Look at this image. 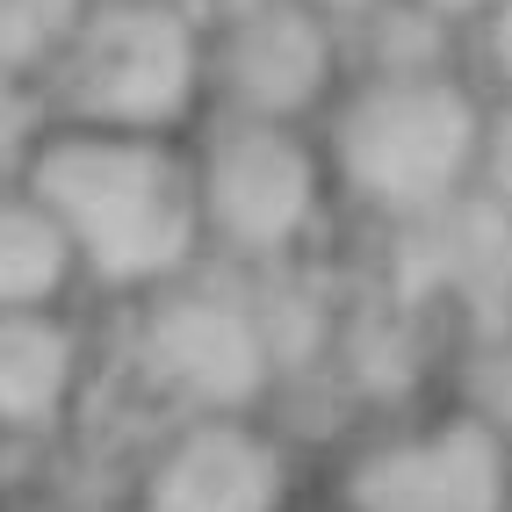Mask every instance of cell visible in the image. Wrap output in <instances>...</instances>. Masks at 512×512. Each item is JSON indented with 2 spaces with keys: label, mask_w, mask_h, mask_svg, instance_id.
I'll use <instances>...</instances> for the list:
<instances>
[{
  "label": "cell",
  "mask_w": 512,
  "mask_h": 512,
  "mask_svg": "<svg viewBox=\"0 0 512 512\" xmlns=\"http://www.w3.org/2000/svg\"><path fill=\"white\" fill-rule=\"evenodd\" d=\"M15 181L65 231V246L80 260V289L138 303L210 260L188 181V138L51 116V130L37 138Z\"/></svg>",
  "instance_id": "6da1fadb"
},
{
  "label": "cell",
  "mask_w": 512,
  "mask_h": 512,
  "mask_svg": "<svg viewBox=\"0 0 512 512\" xmlns=\"http://www.w3.org/2000/svg\"><path fill=\"white\" fill-rule=\"evenodd\" d=\"M476 123L484 87L469 73H347L311 130L339 210L390 231L469 195Z\"/></svg>",
  "instance_id": "7a4b0ae2"
},
{
  "label": "cell",
  "mask_w": 512,
  "mask_h": 512,
  "mask_svg": "<svg viewBox=\"0 0 512 512\" xmlns=\"http://www.w3.org/2000/svg\"><path fill=\"white\" fill-rule=\"evenodd\" d=\"M188 181L202 217V253L231 275L311 260L339 217L311 123H267L202 109L188 130Z\"/></svg>",
  "instance_id": "3957f363"
},
{
  "label": "cell",
  "mask_w": 512,
  "mask_h": 512,
  "mask_svg": "<svg viewBox=\"0 0 512 512\" xmlns=\"http://www.w3.org/2000/svg\"><path fill=\"white\" fill-rule=\"evenodd\" d=\"M51 116L188 138L210 109V44L188 0H87L73 44L44 73Z\"/></svg>",
  "instance_id": "277c9868"
},
{
  "label": "cell",
  "mask_w": 512,
  "mask_h": 512,
  "mask_svg": "<svg viewBox=\"0 0 512 512\" xmlns=\"http://www.w3.org/2000/svg\"><path fill=\"white\" fill-rule=\"evenodd\" d=\"M130 368L152 397H166L181 419L195 412H260L267 390L282 383L267 332L253 311L246 275H217L210 260L195 275L166 282L130 303Z\"/></svg>",
  "instance_id": "5b68a950"
},
{
  "label": "cell",
  "mask_w": 512,
  "mask_h": 512,
  "mask_svg": "<svg viewBox=\"0 0 512 512\" xmlns=\"http://www.w3.org/2000/svg\"><path fill=\"white\" fill-rule=\"evenodd\" d=\"M210 44V109L318 123L325 101L347 87V29H332L303 0H224L202 15Z\"/></svg>",
  "instance_id": "8992f818"
},
{
  "label": "cell",
  "mask_w": 512,
  "mask_h": 512,
  "mask_svg": "<svg viewBox=\"0 0 512 512\" xmlns=\"http://www.w3.org/2000/svg\"><path fill=\"white\" fill-rule=\"evenodd\" d=\"M339 512H505L512 498V440L484 419L440 404L426 419L368 433L339 462Z\"/></svg>",
  "instance_id": "52a82bcc"
},
{
  "label": "cell",
  "mask_w": 512,
  "mask_h": 512,
  "mask_svg": "<svg viewBox=\"0 0 512 512\" xmlns=\"http://www.w3.org/2000/svg\"><path fill=\"white\" fill-rule=\"evenodd\" d=\"M296 469L260 412H195L138 476V512H289Z\"/></svg>",
  "instance_id": "ba28073f"
},
{
  "label": "cell",
  "mask_w": 512,
  "mask_h": 512,
  "mask_svg": "<svg viewBox=\"0 0 512 512\" xmlns=\"http://www.w3.org/2000/svg\"><path fill=\"white\" fill-rule=\"evenodd\" d=\"M87 332L73 303L0 311V440H51L80 412Z\"/></svg>",
  "instance_id": "9c48e42d"
},
{
  "label": "cell",
  "mask_w": 512,
  "mask_h": 512,
  "mask_svg": "<svg viewBox=\"0 0 512 512\" xmlns=\"http://www.w3.org/2000/svg\"><path fill=\"white\" fill-rule=\"evenodd\" d=\"M80 296V260L22 181H0V311H44Z\"/></svg>",
  "instance_id": "30bf717a"
},
{
  "label": "cell",
  "mask_w": 512,
  "mask_h": 512,
  "mask_svg": "<svg viewBox=\"0 0 512 512\" xmlns=\"http://www.w3.org/2000/svg\"><path fill=\"white\" fill-rule=\"evenodd\" d=\"M462 29L433 22L412 0H375L347 29V73H462Z\"/></svg>",
  "instance_id": "8fae6325"
},
{
  "label": "cell",
  "mask_w": 512,
  "mask_h": 512,
  "mask_svg": "<svg viewBox=\"0 0 512 512\" xmlns=\"http://www.w3.org/2000/svg\"><path fill=\"white\" fill-rule=\"evenodd\" d=\"M455 412L484 419L491 433L512 440V325H469L462 354H455Z\"/></svg>",
  "instance_id": "7c38bea8"
},
{
  "label": "cell",
  "mask_w": 512,
  "mask_h": 512,
  "mask_svg": "<svg viewBox=\"0 0 512 512\" xmlns=\"http://www.w3.org/2000/svg\"><path fill=\"white\" fill-rule=\"evenodd\" d=\"M87 0H0V73L44 80L58 51L73 44Z\"/></svg>",
  "instance_id": "4fadbf2b"
},
{
  "label": "cell",
  "mask_w": 512,
  "mask_h": 512,
  "mask_svg": "<svg viewBox=\"0 0 512 512\" xmlns=\"http://www.w3.org/2000/svg\"><path fill=\"white\" fill-rule=\"evenodd\" d=\"M469 195L491 217L512 224V94H484V123H476V159H469Z\"/></svg>",
  "instance_id": "5bb4252c"
},
{
  "label": "cell",
  "mask_w": 512,
  "mask_h": 512,
  "mask_svg": "<svg viewBox=\"0 0 512 512\" xmlns=\"http://www.w3.org/2000/svg\"><path fill=\"white\" fill-rule=\"evenodd\" d=\"M51 130V94L44 80L29 73H0V181H15L29 152H37V138Z\"/></svg>",
  "instance_id": "9a60e30c"
},
{
  "label": "cell",
  "mask_w": 512,
  "mask_h": 512,
  "mask_svg": "<svg viewBox=\"0 0 512 512\" xmlns=\"http://www.w3.org/2000/svg\"><path fill=\"white\" fill-rule=\"evenodd\" d=\"M469 51H476V87L484 94H512V0H491L484 15L469 22V37H462Z\"/></svg>",
  "instance_id": "2e32d148"
},
{
  "label": "cell",
  "mask_w": 512,
  "mask_h": 512,
  "mask_svg": "<svg viewBox=\"0 0 512 512\" xmlns=\"http://www.w3.org/2000/svg\"><path fill=\"white\" fill-rule=\"evenodd\" d=\"M412 8H426L433 22H448V29H462V37H469V22L484 15L491 0H412Z\"/></svg>",
  "instance_id": "e0dca14e"
},
{
  "label": "cell",
  "mask_w": 512,
  "mask_h": 512,
  "mask_svg": "<svg viewBox=\"0 0 512 512\" xmlns=\"http://www.w3.org/2000/svg\"><path fill=\"white\" fill-rule=\"evenodd\" d=\"M303 8H318V15H325L332 29H354V22H361V15L375 8V0H303Z\"/></svg>",
  "instance_id": "ac0fdd59"
}]
</instances>
